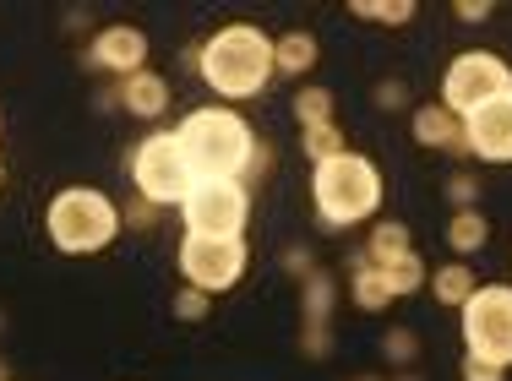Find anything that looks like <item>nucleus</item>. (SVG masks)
Listing matches in <instances>:
<instances>
[{
  "mask_svg": "<svg viewBox=\"0 0 512 381\" xmlns=\"http://www.w3.org/2000/svg\"><path fill=\"white\" fill-rule=\"evenodd\" d=\"M197 77L218 98H229V104L256 98L267 82L278 77L273 39H267L256 22H229V28H218L207 44H197Z\"/></svg>",
  "mask_w": 512,
  "mask_h": 381,
  "instance_id": "nucleus-1",
  "label": "nucleus"
},
{
  "mask_svg": "<svg viewBox=\"0 0 512 381\" xmlns=\"http://www.w3.org/2000/svg\"><path fill=\"white\" fill-rule=\"evenodd\" d=\"M175 137H180V147H186V164H191L197 180H246L256 137L235 109H224V104L191 109V115L175 126Z\"/></svg>",
  "mask_w": 512,
  "mask_h": 381,
  "instance_id": "nucleus-2",
  "label": "nucleus"
},
{
  "mask_svg": "<svg viewBox=\"0 0 512 381\" xmlns=\"http://www.w3.org/2000/svg\"><path fill=\"white\" fill-rule=\"evenodd\" d=\"M311 202L322 229H355L365 218H376L382 207V169L371 164L365 153H338L327 164L311 169Z\"/></svg>",
  "mask_w": 512,
  "mask_h": 381,
  "instance_id": "nucleus-3",
  "label": "nucleus"
},
{
  "mask_svg": "<svg viewBox=\"0 0 512 381\" xmlns=\"http://www.w3.org/2000/svg\"><path fill=\"white\" fill-rule=\"evenodd\" d=\"M44 229H50L55 251L93 256L120 235V207L93 186H66V191H55L50 213H44Z\"/></svg>",
  "mask_w": 512,
  "mask_h": 381,
  "instance_id": "nucleus-4",
  "label": "nucleus"
},
{
  "mask_svg": "<svg viewBox=\"0 0 512 381\" xmlns=\"http://www.w3.org/2000/svg\"><path fill=\"white\" fill-rule=\"evenodd\" d=\"M126 164H131L137 196L153 207H180L186 191L197 186V175H191V164H186V147H180L175 131H148V137L131 147Z\"/></svg>",
  "mask_w": 512,
  "mask_h": 381,
  "instance_id": "nucleus-5",
  "label": "nucleus"
},
{
  "mask_svg": "<svg viewBox=\"0 0 512 381\" xmlns=\"http://www.w3.org/2000/svg\"><path fill=\"white\" fill-rule=\"evenodd\" d=\"M463 349L485 365H512V284H480L463 300Z\"/></svg>",
  "mask_w": 512,
  "mask_h": 381,
  "instance_id": "nucleus-6",
  "label": "nucleus"
},
{
  "mask_svg": "<svg viewBox=\"0 0 512 381\" xmlns=\"http://www.w3.org/2000/svg\"><path fill=\"white\" fill-rule=\"evenodd\" d=\"M507 93H512V66L502 55H491V49H463L442 77V104L453 109L458 120H469L474 109L496 104V98H507Z\"/></svg>",
  "mask_w": 512,
  "mask_h": 381,
  "instance_id": "nucleus-7",
  "label": "nucleus"
},
{
  "mask_svg": "<svg viewBox=\"0 0 512 381\" xmlns=\"http://www.w3.org/2000/svg\"><path fill=\"white\" fill-rule=\"evenodd\" d=\"M246 262H251L246 235H186L180 240V278L202 294L235 289Z\"/></svg>",
  "mask_w": 512,
  "mask_h": 381,
  "instance_id": "nucleus-8",
  "label": "nucleus"
},
{
  "mask_svg": "<svg viewBox=\"0 0 512 381\" xmlns=\"http://www.w3.org/2000/svg\"><path fill=\"white\" fill-rule=\"evenodd\" d=\"M180 213H186V235H246L251 191L240 180H197Z\"/></svg>",
  "mask_w": 512,
  "mask_h": 381,
  "instance_id": "nucleus-9",
  "label": "nucleus"
},
{
  "mask_svg": "<svg viewBox=\"0 0 512 381\" xmlns=\"http://www.w3.org/2000/svg\"><path fill=\"white\" fill-rule=\"evenodd\" d=\"M463 153L485 158V164H512V93L463 120Z\"/></svg>",
  "mask_w": 512,
  "mask_h": 381,
  "instance_id": "nucleus-10",
  "label": "nucleus"
},
{
  "mask_svg": "<svg viewBox=\"0 0 512 381\" xmlns=\"http://www.w3.org/2000/svg\"><path fill=\"white\" fill-rule=\"evenodd\" d=\"M88 66L115 71V77H137V71H148V33L126 28V22L104 28L99 39H93V49H88Z\"/></svg>",
  "mask_w": 512,
  "mask_h": 381,
  "instance_id": "nucleus-11",
  "label": "nucleus"
},
{
  "mask_svg": "<svg viewBox=\"0 0 512 381\" xmlns=\"http://www.w3.org/2000/svg\"><path fill=\"white\" fill-rule=\"evenodd\" d=\"M99 104L104 109H126V115H137V120H158L169 109V82L158 77V71H137V77H120Z\"/></svg>",
  "mask_w": 512,
  "mask_h": 381,
  "instance_id": "nucleus-12",
  "label": "nucleus"
},
{
  "mask_svg": "<svg viewBox=\"0 0 512 381\" xmlns=\"http://www.w3.org/2000/svg\"><path fill=\"white\" fill-rule=\"evenodd\" d=\"M414 142L431 147V153H463V120L453 115V109L436 98V104H420L414 109Z\"/></svg>",
  "mask_w": 512,
  "mask_h": 381,
  "instance_id": "nucleus-13",
  "label": "nucleus"
},
{
  "mask_svg": "<svg viewBox=\"0 0 512 381\" xmlns=\"http://www.w3.org/2000/svg\"><path fill=\"white\" fill-rule=\"evenodd\" d=\"M485 240H491V218H485L480 207H463V213H453V224H447V245H453L458 256L485 251Z\"/></svg>",
  "mask_w": 512,
  "mask_h": 381,
  "instance_id": "nucleus-14",
  "label": "nucleus"
},
{
  "mask_svg": "<svg viewBox=\"0 0 512 381\" xmlns=\"http://www.w3.org/2000/svg\"><path fill=\"white\" fill-rule=\"evenodd\" d=\"M409 224H398V218H382V224H371V240H365V256H371L376 267L398 262V256H409Z\"/></svg>",
  "mask_w": 512,
  "mask_h": 381,
  "instance_id": "nucleus-15",
  "label": "nucleus"
},
{
  "mask_svg": "<svg viewBox=\"0 0 512 381\" xmlns=\"http://www.w3.org/2000/svg\"><path fill=\"white\" fill-rule=\"evenodd\" d=\"M316 60H322V49H316L311 33H284V39H273V66L284 71V77H300Z\"/></svg>",
  "mask_w": 512,
  "mask_h": 381,
  "instance_id": "nucleus-16",
  "label": "nucleus"
},
{
  "mask_svg": "<svg viewBox=\"0 0 512 381\" xmlns=\"http://www.w3.org/2000/svg\"><path fill=\"white\" fill-rule=\"evenodd\" d=\"M474 289H480L474 284V267H463V262H447V267L431 273V294L447 305V311H463V300H469Z\"/></svg>",
  "mask_w": 512,
  "mask_h": 381,
  "instance_id": "nucleus-17",
  "label": "nucleus"
},
{
  "mask_svg": "<svg viewBox=\"0 0 512 381\" xmlns=\"http://www.w3.org/2000/svg\"><path fill=\"white\" fill-rule=\"evenodd\" d=\"M333 300H338V278L316 267L306 284H300V322H327V316H333Z\"/></svg>",
  "mask_w": 512,
  "mask_h": 381,
  "instance_id": "nucleus-18",
  "label": "nucleus"
},
{
  "mask_svg": "<svg viewBox=\"0 0 512 381\" xmlns=\"http://www.w3.org/2000/svg\"><path fill=\"white\" fill-rule=\"evenodd\" d=\"M382 278H387V294H393V300H404V294H414V289L431 284V267H425L420 256L409 251V256H398V262H387Z\"/></svg>",
  "mask_w": 512,
  "mask_h": 381,
  "instance_id": "nucleus-19",
  "label": "nucleus"
},
{
  "mask_svg": "<svg viewBox=\"0 0 512 381\" xmlns=\"http://www.w3.org/2000/svg\"><path fill=\"white\" fill-rule=\"evenodd\" d=\"M349 300L360 305V311H387V278H382V267H355L349 273Z\"/></svg>",
  "mask_w": 512,
  "mask_h": 381,
  "instance_id": "nucleus-20",
  "label": "nucleus"
},
{
  "mask_svg": "<svg viewBox=\"0 0 512 381\" xmlns=\"http://www.w3.org/2000/svg\"><path fill=\"white\" fill-rule=\"evenodd\" d=\"M349 11H355L360 22H382V28H404L414 22V0H349Z\"/></svg>",
  "mask_w": 512,
  "mask_h": 381,
  "instance_id": "nucleus-21",
  "label": "nucleus"
},
{
  "mask_svg": "<svg viewBox=\"0 0 512 381\" xmlns=\"http://www.w3.org/2000/svg\"><path fill=\"white\" fill-rule=\"evenodd\" d=\"M295 120H300V131L327 126V120H333V88H300L295 93Z\"/></svg>",
  "mask_w": 512,
  "mask_h": 381,
  "instance_id": "nucleus-22",
  "label": "nucleus"
},
{
  "mask_svg": "<svg viewBox=\"0 0 512 381\" xmlns=\"http://www.w3.org/2000/svg\"><path fill=\"white\" fill-rule=\"evenodd\" d=\"M300 142H306L311 164H327V158L349 153V147H344V131H338L333 120H327V126H311V131H300Z\"/></svg>",
  "mask_w": 512,
  "mask_h": 381,
  "instance_id": "nucleus-23",
  "label": "nucleus"
},
{
  "mask_svg": "<svg viewBox=\"0 0 512 381\" xmlns=\"http://www.w3.org/2000/svg\"><path fill=\"white\" fill-rule=\"evenodd\" d=\"M382 354H387V365H414V354H420V333H414V327H387Z\"/></svg>",
  "mask_w": 512,
  "mask_h": 381,
  "instance_id": "nucleus-24",
  "label": "nucleus"
},
{
  "mask_svg": "<svg viewBox=\"0 0 512 381\" xmlns=\"http://www.w3.org/2000/svg\"><path fill=\"white\" fill-rule=\"evenodd\" d=\"M327 349H333V327L327 322H300V354L327 360Z\"/></svg>",
  "mask_w": 512,
  "mask_h": 381,
  "instance_id": "nucleus-25",
  "label": "nucleus"
},
{
  "mask_svg": "<svg viewBox=\"0 0 512 381\" xmlns=\"http://www.w3.org/2000/svg\"><path fill=\"white\" fill-rule=\"evenodd\" d=\"M207 311H213V294H202V289H191V284L175 294V316H180V322H202Z\"/></svg>",
  "mask_w": 512,
  "mask_h": 381,
  "instance_id": "nucleus-26",
  "label": "nucleus"
},
{
  "mask_svg": "<svg viewBox=\"0 0 512 381\" xmlns=\"http://www.w3.org/2000/svg\"><path fill=\"white\" fill-rule=\"evenodd\" d=\"M447 202H453L458 213H463V207H474V202H480V180H474V175H447Z\"/></svg>",
  "mask_w": 512,
  "mask_h": 381,
  "instance_id": "nucleus-27",
  "label": "nucleus"
},
{
  "mask_svg": "<svg viewBox=\"0 0 512 381\" xmlns=\"http://www.w3.org/2000/svg\"><path fill=\"white\" fill-rule=\"evenodd\" d=\"M267 169H273V147H267V142H256V153H251V164H246V180H240V186H262V180H267Z\"/></svg>",
  "mask_w": 512,
  "mask_h": 381,
  "instance_id": "nucleus-28",
  "label": "nucleus"
},
{
  "mask_svg": "<svg viewBox=\"0 0 512 381\" xmlns=\"http://www.w3.org/2000/svg\"><path fill=\"white\" fill-rule=\"evenodd\" d=\"M458 376H463V381H507L502 365H485V360H474V354H463Z\"/></svg>",
  "mask_w": 512,
  "mask_h": 381,
  "instance_id": "nucleus-29",
  "label": "nucleus"
},
{
  "mask_svg": "<svg viewBox=\"0 0 512 381\" xmlns=\"http://www.w3.org/2000/svg\"><path fill=\"white\" fill-rule=\"evenodd\" d=\"M409 104V88H404V77H387L382 88H376V109H404Z\"/></svg>",
  "mask_w": 512,
  "mask_h": 381,
  "instance_id": "nucleus-30",
  "label": "nucleus"
},
{
  "mask_svg": "<svg viewBox=\"0 0 512 381\" xmlns=\"http://www.w3.org/2000/svg\"><path fill=\"white\" fill-rule=\"evenodd\" d=\"M120 224H131V229H153V224H158V207H153V202H142V196H137V202H126V213H120Z\"/></svg>",
  "mask_w": 512,
  "mask_h": 381,
  "instance_id": "nucleus-31",
  "label": "nucleus"
},
{
  "mask_svg": "<svg viewBox=\"0 0 512 381\" xmlns=\"http://www.w3.org/2000/svg\"><path fill=\"white\" fill-rule=\"evenodd\" d=\"M284 267H289V278L306 284V278L316 273V251H306V245H300V251H284Z\"/></svg>",
  "mask_w": 512,
  "mask_h": 381,
  "instance_id": "nucleus-32",
  "label": "nucleus"
},
{
  "mask_svg": "<svg viewBox=\"0 0 512 381\" xmlns=\"http://www.w3.org/2000/svg\"><path fill=\"white\" fill-rule=\"evenodd\" d=\"M491 0H458V6H453V17L458 22H491Z\"/></svg>",
  "mask_w": 512,
  "mask_h": 381,
  "instance_id": "nucleus-33",
  "label": "nucleus"
},
{
  "mask_svg": "<svg viewBox=\"0 0 512 381\" xmlns=\"http://www.w3.org/2000/svg\"><path fill=\"white\" fill-rule=\"evenodd\" d=\"M0 381H11V371H6V360H0Z\"/></svg>",
  "mask_w": 512,
  "mask_h": 381,
  "instance_id": "nucleus-34",
  "label": "nucleus"
},
{
  "mask_svg": "<svg viewBox=\"0 0 512 381\" xmlns=\"http://www.w3.org/2000/svg\"><path fill=\"white\" fill-rule=\"evenodd\" d=\"M398 381H420V376H414V371H404V376H398Z\"/></svg>",
  "mask_w": 512,
  "mask_h": 381,
  "instance_id": "nucleus-35",
  "label": "nucleus"
},
{
  "mask_svg": "<svg viewBox=\"0 0 512 381\" xmlns=\"http://www.w3.org/2000/svg\"><path fill=\"white\" fill-rule=\"evenodd\" d=\"M355 381H387V376H355Z\"/></svg>",
  "mask_w": 512,
  "mask_h": 381,
  "instance_id": "nucleus-36",
  "label": "nucleus"
},
{
  "mask_svg": "<svg viewBox=\"0 0 512 381\" xmlns=\"http://www.w3.org/2000/svg\"><path fill=\"white\" fill-rule=\"evenodd\" d=\"M0 180H6V158H0Z\"/></svg>",
  "mask_w": 512,
  "mask_h": 381,
  "instance_id": "nucleus-37",
  "label": "nucleus"
},
{
  "mask_svg": "<svg viewBox=\"0 0 512 381\" xmlns=\"http://www.w3.org/2000/svg\"><path fill=\"white\" fill-rule=\"evenodd\" d=\"M0 333H6V316H0Z\"/></svg>",
  "mask_w": 512,
  "mask_h": 381,
  "instance_id": "nucleus-38",
  "label": "nucleus"
},
{
  "mask_svg": "<svg viewBox=\"0 0 512 381\" xmlns=\"http://www.w3.org/2000/svg\"><path fill=\"white\" fill-rule=\"evenodd\" d=\"M0 126H6V109H0Z\"/></svg>",
  "mask_w": 512,
  "mask_h": 381,
  "instance_id": "nucleus-39",
  "label": "nucleus"
}]
</instances>
